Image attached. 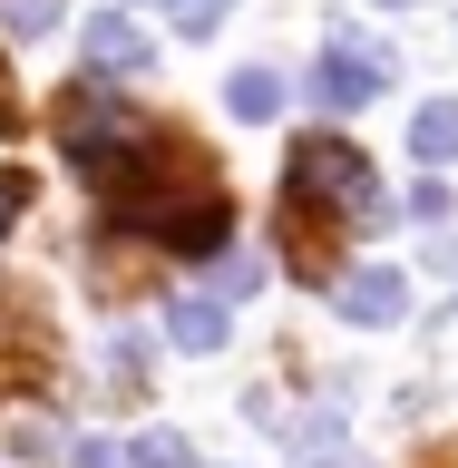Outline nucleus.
I'll return each instance as SVG.
<instances>
[{"instance_id":"nucleus-9","label":"nucleus","mask_w":458,"mask_h":468,"mask_svg":"<svg viewBox=\"0 0 458 468\" xmlns=\"http://www.w3.org/2000/svg\"><path fill=\"white\" fill-rule=\"evenodd\" d=\"M127 459H137V468H196V439H186V430H146Z\"/></svg>"},{"instance_id":"nucleus-18","label":"nucleus","mask_w":458,"mask_h":468,"mask_svg":"<svg viewBox=\"0 0 458 468\" xmlns=\"http://www.w3.org/2000/svg\"><path fill=\"white\" fill-rule=\"evenodd\" d=\"M439 254H449V263H458V244H439Z\"/></svg>"},{"instance_id":"nucleus-6","label":"nucleus","mask_w":458,"mask_h":468,"mask_svg":"<svg viewBox=\"0 0 458 468\" xmlns=\"http://www.w3.org/2000/svg\"><path fill=\"white\" fill-rule=\"evenodd\" d=\"M166 342L176 351H225V303H205V292H196V303H176V313H166Z\"/></svg>"},{"instance_id":"nucleus-14","label":"nucleus","mask_w":458,"mask_h":468,"mask_svg":"<svg viewBox=\"0 0 458 468\" xmlns=\"http://www.w3.org/2000/svg\"><path fill=\"white\" fill-rule=\"evenodd\" d=\"M20 215H29V186H20V176H0V234L20 225Z\"/></svg>"},{"instance_id":"nucleus-16","label":"nucleus","mask_w":458,"mask_h":468,"mask_svg":"<svg viewBox=\"0 0 458 468\" xmlns=\"http://www.w3.org/2000/svg\"><path fill=\"white\" fill-rule=\"evenodd\" d=\"M10 127H20V108H10V88H0V137H10Z\"/></svg>"},{"instance_id":"nucleus-2","label":"nucleus","mask_w":458,"mask_h":468,"mask_svg":"<svg viewBox=\"0 0 458 468\" xmlns=\"http://www.w3.org/2000/svg\"><path fill=\"white\" fill-rule=\"evenodd\" d=\"M380 88H390V58L371 49V39H322V69H313V98L332 117H351V108H371Z\"/></svg>"},{"instance_id":"nucleus-8","label":"nucleus","mask_w":458,"mask_h":468,"mask_svg":"<svg viewBox=\"0 0 458 468\" xmlns=\"http://www.w3.org/2000/svg\"><path fill=\"white\" fill-rule=\"evenodd\" d=\"M108 380H117L108 400H146V351L127 342V332H117V342H108Z\"/></svg>"},{"instance_id":"nucleus-5","label":"nucleus","mask_w":458,"mask_h":468,"mask_svg":"<svg viewBox=\"0 0 458 468\" xmlns=\"http://www.w3.org/2000/svg\"><path fill=\"white\" fill-rule=\"evenodd\" d=\"M410 156L420 166H458V98H430V108L410 117Z\"/></svg>"},{"instance_id":"nucleus-7","label":"nucleus","mask_w":458,"mask_h":468,"mask_svg":"<svg viewBox=\"0 0 458 468\" xmlns=\"http://www.w3.org/2000/svg\"><path fill=\"white\" fill-rule=\"evenodd\" d=\"M225 108L234 117H273V108H283V79H273V69H234V79H225Z\"/></svg>"},{"instance_id":"nucleus-1","label":"nucleus","mask_w":458,"mask_h":468,"mask_svg":"<svg viewBox=\"0 0 458 468\" xmlns=\"http://www.w3.org/2000/svg\"><path fill=\"white\" fill-rule=\"evenodd\" d=\"M283 215L293 225H313V215L380 225L390 205H380V186H371V156H361L351 137H332V127H313V137L293 146V166H283Z\"/></svg>"},{"instance_id":"nucleus-17","label":"nucleus","mask_w":458,"mask_h":468,"mask_svg":"<svg viewBox=\"0 0 458 468\" xmlns=\"http://www.w3.org/2000/svg\"><path fill=\"white\" fill-rule=\"evenodd\" d=\"M380 10H410V0H380Z\"/></svg>"},{"instance_id":"nucleus-12","label":"nucleus","mask_w":458,"mask_h":468,"mask_svg":"<svg viewBox=\"0 0 458 468\" xmlns=\"http://www.w3.org/2000/svg\"><path fill=\"white\" fill-rule=\"evenodd\" d=\"M215 283H225V292H254L263 263H254V254H215Z\"/></svg>"},{"instance_id":"nucleus-15","label":"nucleus","mask_w":458,"mask_h":468,"mask_svg":"<svg viewBox=\"0 0 458 468\" xmlns=\"http://www.w3.org/2000/svg\"><path fill=\"white\" fill-rule=\"evenodd\" d=\"M303 468H351V459H342V439H332V449H303Z\"/></svg>"},{"instance_id":"nucleus-13","label":"nucleus","mask_w":458,"mask_h":468,"mask_svg":"<svg viewBox=\"0 0 458 468\" xmlns=\"http://www.w3.org/2000/svg\"><path fill=\"white\" fill-rule=\"evenodd\" d=\"M69 459H79V468H137V459H127V449H117V439H79Z\"/></svg>"},{"instance_id":"nucleus-11","label":"nucleus","mask_w":458,"mask_h":468,"mask_svg":"<svg viewBox=\"0 0 458 468\" xmlns=\"http://www.w3.org/2000/svg\"><path fill=\"white\" fill-rule=\"evenodd\" d=\"M166 10H176V29H186V39H205V29H215V20H225V10H234V0H166Z\"/></svg>"},{"instance_id":"nucleus-4","label":"nucleus","mask_w":458,"mask_h":468,"mask_svg":"<svg viewBox=\"0 0 458 468\" xmlns=\"http://www.w3.org/2000/svg\"><path fill=\"white\" fill-rule=\"evenodd\" d=\"M332 303H342L351 322H371V332H380V322L410 313V283L390 273V263H361V273H342V292H332Z\"/></svg>"},{"instance_id":"nucleus-3","label":"nucleus","mask_w":458,"mask_h":468,"mask_svg":"<svg viewBox=\"0 0 458 468\" xmlns=\"http://www.w3.org/2000/svg\"><path fill=\"white\" fill-rule=\"evenodd\" d=\"M146 58H156L146 20H127V10H98V20H88V69H108V79H137Z\"/></svg>"},{"instance_id":"nucleus-10","label":"nucleus","mask_w":458,"mask_h":468,"mask_svg":"<svg viewBox=\"0 0 458 468\" xmlns=\"http://www.w3.org/2000/svg\"><path fill=\"white\" fill-rule=\"evenodd\" d=\"M0 20H10V39H49V29H59V0H0Z\"/></svg>"}]
</instances>
